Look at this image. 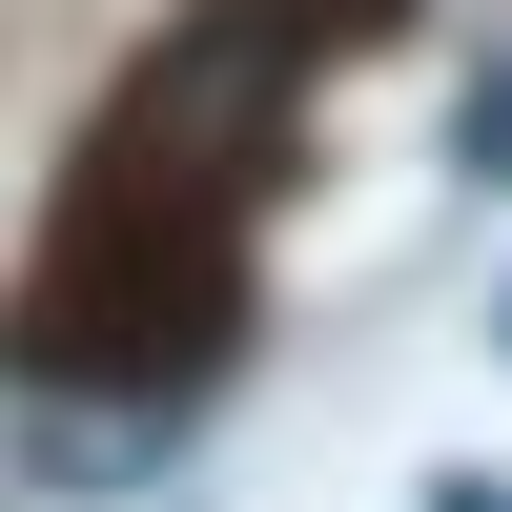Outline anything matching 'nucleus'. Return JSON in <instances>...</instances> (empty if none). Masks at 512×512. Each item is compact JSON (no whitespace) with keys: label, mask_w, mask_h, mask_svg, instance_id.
Returning a JSON list of instances; mask_svg holds the SVG:
<instances>
[{"label":"nucleus","mask_w":512,"mask_h":512,"mask_svg":"<svg viewBox=\"0 0 512 512\" xmlns=\"http://www.w3.org/2000/svg\"><path fill=\"white\" fill-rule=\"evenodd\" d=\"M451 164H472V185H492V205H512V62H492V82H472V103H451Z\"/></svg>","instance_id":"nucleus-2"},{"label":"nucleus","mask_w":512,"mask_h":512,"mask_svg":"<svg viewBox=\"0 0 512 512\" xmlns=\"http://www.w3.org/2000/svg\"><path fill=\"white\" fill-rule=\"evenodd\" d=\"M431 512H512V472H431Z\"/></svg>","instance_id":"nucleus-3"},{"label":"nucleus","mask_w":512,"mask_h":512,"mask_svg":"<svg viewBox=\"0 0 512 512\" xmlns=\"http://www.w3.org/2000/svg\"><path fill=\"white\" fill-rule=\"evenodd\" d=\"M226 328H246V185L103 123L82 185H62V226H41V267H21V328H0V349H21L41 390L164 410V390L226 369Z\"/></svg>","instance_id":"nucleus-1"},{"label":"nucleus","mask_w":512,"mask_h":512,"mask_svg":"<svg viewBox=\"0 0 512 512\" xmlns=\"http://www.w3.org/2000/svg\"><path fill=\"white\" fill-rule=\"evenodd\" d=\"M492 349H512V267H492Z\"/></svg>","instance_id":"nucleus-4"}]
</instances>
